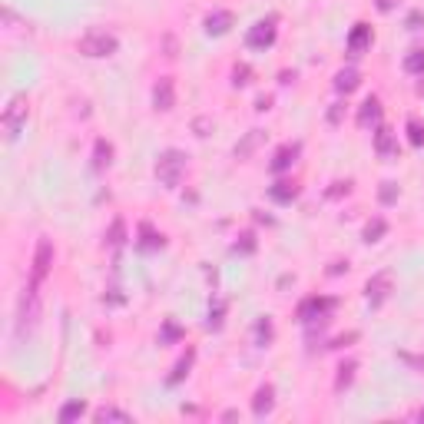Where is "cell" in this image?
<instances>
[{
	"instance_id": "obj_33",
	"label": "cell",
	"mask_w": 424,
	"mask_h": 424,
	"mask_svg": "<svg viewBox=\"0 0 424 424\" xmlns=\"http://www.w3.org/2000/svg\"><path fill=\"white\" fill-rule=\"evenodd\" d=\"M222 312H225V305L219 302V305L209 312V328H219V325H222Z\"/></svg>"
},
{
	"instance_id": "obj_41",
	"label": "cell",
	"mask_w": 424,
	"mask_h": 424,
	"mask_svg": "<svg viewBox=\"0 0 424 424\" xmlns=\"http://www.w3.org/2000/svg\"><path fill=\"white\" fill-rule=\"evenodd\" d=\"M418 93H421V97H424V80H421V83H418Z\"/></svg>"
},
{
	"instance_id": "obj_1",
	"label": "cell",
	"mask_w": 424,
	"mask_h": 424,
	"mask_svg": "<svg viewBox=\"0 0 424 424\" xmlns=\"http://www.w3.org/2000/svg\"><path fill=\"white\" fill-rule=\"evenodd\" d=\"M40 322V285H30L20 292L17 302V338H24L27 332H34V325Z\"/></svg>"
},
{
	"instance_id": "obj_6",
	"label": "cell",
	"mask_w": 424,
	"mask_h": 424,
	"mask_svg": "<svg viewBox=\"0 0 424 424\" xmlns=\"http://www.w3.org/2000/svg\"><path fill=\"white\" fill-rule=\"evenodd\" d=\"M275 34H278V17H265V20H259V24L249 30V37H246V43H249L252 50H265V47H272L275 43Z\"/></svg>"
},
{
	"instance_id": "obj_18",
	"label": "cell",
	"mask_w": 424,
	"mask_h": 424,
	"mask_svg": "<svg viewBox=\"0 0 424 424\" xmlns=\"http://www.w3.org/2000/svg\"><path fill=\"white\" fill-rule=\"evenodd\" d=\"M262 139H265V133H262V129H252L249 136H246V139H242V143H239V146H236V160H249V156H252V150H255V146H259Z\"/></svg>"
},
{
	"instance_id": "obj_5",
	"label": "cell",
	"mask_w": 424,
	"mask_h": 424,
	"mask_svg": "<svg viewBox=\"0 0 424 424\" xmlns=\"http://www.w3.org/2000/svg\"><path fill=\"white\" fill-rule=\"evenodd\" d=\"M53 269V242L50 239H40L37 252H34V269H30V282L34 285H43V278L50 275Z\"/></svg>"
},
{
	"instance_id": "obj_27",
	"label": "cell",
	"mask_w": 424,
	"mask_h": 424,
	"mask_svg": "<svg viewBox=\"0 0 424 424\" xmlns=\"http://www.w3.org/2000/svg\"><path fill=\"white\" fill-rule=\"evenodd\" d=\"M139 236H143V242H139L143 249H160V246H162V236H156V232H153L146 222L139 225Z\"/></svg>"
},
{
	"instance_id": "obj_39",
	"label": "cell",
	"mask_w": 424,
	"mask_h": 424,
	"mask_svg": "<svg viewBox=\"0 0 424 424\" xmlns=\"http://www.w3.org/2000/svg\"><path fill=\"white\" fill-rule=\"evenodd\" d=\"M269 106H272V97H259L255 100V110H269Z\"/></svg>"
},
{
	"instance_id": "obj_34",
	"label": "cell",
	"mask_w": 424,
	"mask_h": 424,
	"mask_svg": "<svg viewBox=\"0 0 424 424\" xmlns=\"http://www.w3.org/2000/svg\"><path fill=\"white\" fill-rule=\"evenodd\" d=\"M395 196H398V186L395 183H385L381 186V202H395Z\"/></svg>"
},
{
	"instance_id": "obj_23",
	"label": "cell",
	"mask_w": 424,
	"mask_h": 424,
	"mask_svg": "<svg viewBox=\"0 0 424 424\" xmlns=\"http://www.w3.org/2000/svg\"><path fill=\"white\" fill-rule=\"evenodd\" d=\"M93 418H97L100 424H106V421H123V424H129V421H133V418H129L126 411H120V408H100V411L93 414Z\"/></svg>"
},
{
	"instance_id": "obj_29",
	"label": "cell",
	"mask_w": 424,
	"mask_h": 424,
	"mask_svg": "<svg viewBox=\"0 0 424 424\" xmlns=\"http://www.w3.org/2000/svg\"><path fill=\"white\" fill-rule=\"evenodd\" d=\"M408 139H411L414 146H424V123L418 120V116L408 120Z\"/></svg>"
},
{
	"instance_id": "obj_15",
	"label": "cell",
	"mask_w": 424,
	"mask_h": 424,
	"mask_svg": "<svg viewBox=\"0 0 424 424\" xmlns=\"http://www.w3.org/2000/svg\"><path fill=\"white\" fill-rule=\"evenodd\" d=\"M378 120H381V100H378V97H368V100L362 103V110H358V126L368 129V126H374Z\"/></svg>"
},
{
	"instance_id": "obj_22",
	"label": "cell",
	"mask_w": 424,
	"mask_h": 424,
	"mask_svg": "<svg viewBox=\"0 0 424 424\" xmlns=\"http://www.w3.org/2000/svg\"><path fill=\"white\" fill-rule=\"evenodd\" d=\"M87 414V404L83 401H70V404H63L60 408V421L66 424V421H76V418H83Z\"/></svg>"
},
{
	"instance_id": "obj_17",
	"label": "cell",
	"mask_w": 424,
	"mask_h": 424,
	"mask_svg": "<svg viewBox=\"0 0 424 424\" xmlns=\"http://www.w3.org/2000/svg\"><path fill=\"white\" fill-rule=\"evenodd\" d=\"M192 362H196V351H192V348H186V355H183V358L176 362L173 374H169L166 381H169V385H179V381H183V378H186V374H189V368H192Z\"/></svg>"
},
{
	"instance_id": "obj_2",
	"label": "cell",
	"mask_w": 424,
	"mask_h": 424,
	"mask_svg": "<svg viewBox=\"0 0 424 424\" xmlns=\"http://www.w3.org/2000/svg\"><path fill=\"white\" fill-rule=\"evenodd\" d=\"M183 173H186V153L183 150H166L156 156V179H160L166 189L179 186Z\"/></svg>"
},
{
	"instance_id": "obj_38",
	"label": "cell",
	"mask_w": 424,
	"mask_h": 424,
	"mask_svg": "<svg viewBox=\"0 0 424 424\" xmlns=\"http://www.w3.org/2000/svg\"><path fill=\"white\" fill-rule=\"evenodd\" d=\"M192 129H196V136H206V129H209V120H196V123H192Z\"/></svg>"
},
{
	"instance_id": "obj_20",
	"label": "cell",
	"mask_w": 424,
	"mask_h": 424,
	"mask_svg": "<svg viewBox=\"0 0 424 424\" xmlns=\"http://www.w3.org/2000/svg\"><path fill=\"white\" fill-rule=\"evenodd\" d=\"M110 162H113V146L106 139H97V146H93V166L97 169H106Z\"/></svg>"
},
{
	"instance_id": "obj_31",
	"label": "cell",
	"mask_w": 424,
	"mask_h": 424,
	"mask_svg": "<svg viewBox=\"0 0 424 424\" xmlns=\"http://www.w3.org/2000/svg\"><path fill=\"white\" fill-rule=\"evenodd\" d=\"M249 76H252V66H249V63H239L236 70H232V87H246V83H249Z\"/></svg>"
},
{
	"instance_id": "obj_7",
	"label": "cell",
	"mask_w": 424,
	"mask_h": 424,
	"mask_svg": "<svg viewBox=\"0 0 424 424\" xmlns=\"http://www.w3.org/2000/svg\"><path fill=\"white\" fill-rule=\"evenodd\" d=\"M391 288H395V275L391 272H378L368 278V285H365V299L372 302V305H381V302L391 295Z\"/></svg>"
},
{
	"instance_id": "obj_13",
	"label": "cell",
	"mask_w": 424,
	"mask_h": 424,
	"mask_svg": "<svg viewBox=\"0 0 424 424\" xmlns=\"http://www.w3.org/2000/svg\"><path fill=\"white\" fill-rule=\"evenodd\" d=\"M272 408H275V388L262 385L255 391V398H252V414L255 418H265V414H272Z\"/></svg>"
},
{
	"instance_id": "obj_11",
	"label": "cell",
	"mask_w": 424,
	"mask_h": 424,
	"mask_svg": "<svg viewBox=\"0 0 424 424\" xmlns=\"http://www.w3.org/2000/svg\"><path fill=\"white\" fill-rule=\"evenodd\" d=\"M372 47V27L368 24H355L348 34V53L351 57H358V53H365Z\"/></svg>"
},
{
	"instance_id": "obj_19",
	"label": "cell",
	"mask_w": 424,
	"mask_h": 424,
	"mask_svg": "<svg viewBox=\"0 0 424 424\" xmlns=\"http://www.w3.org/2000/svg\"><path fill=\"white\" fill-rule=\"evenodd\" d=\"M355 372H358V362H341V368H338V378H335V391L338 395H341V391H345V388L351 385V381H355Z\"/></svg>"
},
{
	"instance_id": "obj_25",
	"label": "cell",
	"mask_w": 424,
	"mask_h": 424,
	"mask_svg": "<svg viewBox=\"0 0 424 424\" xmlns=\"http://www.w3.org/2000/svg\"><path fill=\"white\" fill-rule=\"evenodd\" d=\"M123 239H126V222H123V219H113V225H110V236H106V242H110L113 249H120V246H123Z\"/></svg>"
},
{
	"instance_id": "obj_8",
	"label": "cell",
	"mask_w": 424,
	"mask_h": 424,
	"mask_svg": "<svg viewBox=\"0 0 424 424\" xmlns=\"http://www.w3.org/2000/svg\"><path fill=\"white\" fill-rule=\"evenodd\" d=\"M332 309H335V299H318V295H315V299H305L299 305V318L305 325L309 322H318V318H325V315L332 312Z\"/></svg>"
},
{
	"instance_id": "obj_28",
	"label": "cell",
	"mask_w": 424,
	"mask_h": 424,
	"mask_svg": "<svg viewBox=\"0 0 424 424\" xmlns=\"http://www.w3.org/2000/svg\"><path fill=\"white\" fill-rule=\"evenodd\" d=\"M404 70L408 73H424V50H411L404 57Z\"/></svg>"
},
{
	"instance_id": "obj_40",
	"label": "cell",
	"mask_w": 424,
	"mask_h": 424,
	"mask_svg": "<svg viewBox=\"0 0 424 424\" xmlns=\"http://www.w3.org/2000/svg\"><path fill=\"white\" fill-rule=\"evenodd\" d=\"M391 3L395 0H378V10H391Z\"/></svg>"
},
{
	"instance_id": "obj_36",
	"label": "cell",
	"mask_w": 424,
	"mask_h": 424,
	"mask_svg": "<svg viewBox=\"0 0 424 424\" xmlns=\"http://www.w3.org/2000/svg\"><path fill=\"white\" fill-rule=\"evenodd\" d=\"M341 113H345V103H335L332 113H328V123H341Z\"/></svg>"
},
{
	"instance_id": "obj_37",
	"label": "cell",
	"mask_w": 424,
	"mask_h": 424,
	"mask_svg": "<svg viewBox=\"0 0 424 424\" xmlns=\"http://www.w3.org/2000/svg\"><path fill=\"white\" fill-rule=\"evenodd\" d=\"M351 189V183L345 179V183H335V189H328V196H341V192H348Z\"/></svg>"
},
{
	"instance_id": "obj_10",
	"label": "cell",
	"mask_w": 424,
	"mask_h": 424,
	"mask_svg": "<svg viewBox=\"0 0 424 424\" xmlns=\"http://www.w3.org/2000/svg\"><path fill=\"white\" fill-rule=\"evenodd\" d=\"M374 153L381 160H398V139H395V133L388 126H378V133H374Z\"/></svg>"
},
{
	"instance_id": "obj_24",
	"label": "cell",
	"mask_w": 424,
	"mask_h": 424,
	"mask_svg": "<svg viewBox=\"0 0 424 424\" xmlns=\"http://www.w3.org/2000/svg\"><path fill=\"white\" fill-rule=\"evenodd\" d=\"M388 232V222L385 219H372V222L365 225V242H378V239Z\"/></svg>"
},
{
	"instance_id": "obj_9",
	"label": "cell",
	"mask_w": 424,
	"mask_h": 424,
	"mask_svg": "<svg viewBox=\"0 0 424 424\" xmlns=\"http://www.w3.org/2000/svg\"><path fill=\"white\" fill-rule=\"evenodd\" d=\"M153 106L162 113H169L176 106V87H173V76H160L156 87H153Z\"/></svg>"
},
{
	"instance_id": "obj_35",
	"label": "cell",
	"mask_w": 424,
	"mask_h": 424,
	"mask_svg": "<svg viewBox=\"0 0 424 424\" xmlns=\"http://www.w3.org/2000/svg\"><path fill=\"white\" fill-rule=\"evenodd\" d=\"M179 335H183V332H179L173 322H166V328H162V338H166V341H176Z\"/></svg>"
},
{
	"instance_id": "obj_12",
	"label": "cell",
	"mask_w": 424,
	"mask_h": 424,
	"mask_svg": "<svg viewBox=\"0 0 424 424\" xmlns=\"http://www.w3.org/2000/svg\"><path fill=\"white\" fill-rule=\"evenodd\" d=\"M236 24V17H232V10H212L209 17H206V34H212V37H222V34H229V27Z\"/></svg>"
},
{
	"instance_id": "obj_14",
	"label": "cell",
	"mask_w": 424,
	"mask_h": 424,
	"mask_svg": "<svg viewBox=\"0 0 424 424\" xmlns=\"http://www.w3.org/2000/svg\"><path fill=\"white\" fill-rule=\"evenodd\" d=\"M299 153H302L299 143H285V146H282V150L272 156V173H285L288 166L299 160Z\"/></svg>"
},
{
	"instance_id": "obj_3",
	"label": "cell",
	"mask_w": 424,
	"mask_h": 424,
	"mask_svg": "<svg viewBox=\"0 0 424 424\" xmlns=\"http://www.w3.org/2000/svg\"><path fill=\"white\" fill-rule=\"evenodd\" d=\"M116 47H120V40L113 37L110 30H87V34L80 37V43H76V50L83 53V57H90V60L113 57V53H116Z\"/></svg>"
},
{
	"instance_id": "obj_4",
	"label": "cell",
	"mask_w": 424,
	"mask_h": 424,
	"mask_svg": "<svg viewBox=\"0 0 424 424\" xmlns=\"http://www.w3.org/2000/svg\"><path fill=\"white\" fill-rule=\"evenodd\" d=\"M27 113H30V100H27V93H17V97H10V103L3 106V136L10 139V143L20 136V133H24Z\"/></svg>"
},
{
	"instance_id": "obj_16",
	"label": "cell",
	"mask_w": 424,
	"mask_h": 424,
	"mask_svg": "<svg viewBox=\"0 0 424 424\" xmlns=\"http://www.w3.org/2000/svg\"><path fill=\"white\" fill-rule=\"evenodd\" d=\"M358 83H362V73H358L355 66L338 70V73H335V90H338V93H351V90H358Z\"/></svg>"
},
{
	"instance_id": "obj_21",
	"label": "cell",
	"mask_w": 424,
	"mask_h": 424,
	"mask_svg": "<svg viewBox=\"0 0 424 424\" xmlns=\"http://www.w3.org/2000/svg\"><path fill=\"white\" fill-rule=\"evenodd\" d=\"M295 196H299V186H295V183H275L272 186V199L275 202H292Z\"/></svg>"
},
{
	"instance_id": "obj_30",
	"label": "cell",
	"mask_w": 424,
	"mask_h": 424,
	"mask_svg": "<svg viewBox=\"0 0 424 424\" xmlns=\"http://www.w3.org/2000/svg\"><path fill=\"white\" fill-rule=\"evenodd\" d=\"M398 362H404L408 368H414V372L424 374V351H421V355H411V351H398Z\"/></svg>"
},
{
	"instance_id": "obj_26",
	"label": "cell",
	"mask_w": 424,
	"mask_h": 424,
	"mask_svg": "<svg viewBox=\"0 0 424 424\" xmlns=\"http://www.w3.org/2000/svg\"><path fill=\"white\" fill-rule=\"evenodd\" d=\"M272 338H275L272 322H269V318H259V322H255V341H259V345H269Z\"/></svg>"
},
{
	"instance_id": "obj_42",
	"label": "cell",
	"mask_w": 424,
	"mask_h": 424,
	"mask_svg": "<svg viewBox=\"0 0 424 424\" xmlns=\"http://www.w3.org/2000/svg\"><path fill=\"white\" fill-rule=\"evenodd\" d=\"M418 421H424V408H421V411H418Z\"/></svg>"
},
{
	"instance_id": "obj_32",
	"label": "cell",
	"mask_w": 424,
	"mask_h": 424,
	"mask_svg": "<svg viewBox=\"0 0 424 424\" xmlns=\"http://www.w3.org/2000/svg\"><path fill=\"white\" fill-rule=\"evenodd\" d=\"M236 252H255V236L252 232H242L236 242Z\"/></svg>"
}]
</instances>
